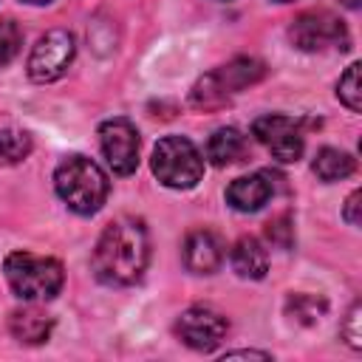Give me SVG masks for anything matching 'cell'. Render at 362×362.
I'll return each mask as SVG.
<instances>
[{"label": "cell", "instance_id": "5", "mask_svg": "<svg viewBox=\"0 0 362 362\" xmlns=\"http://www.w3.org/2000/svg\"><path fill=\"white\" fill-rule=\"evenodd\" d=\"M74 54H76V45H74V37L65 28L45 31L37 40V45L31 48V54H28V65H25L28 79L40 82V85L59 79L71 68Z\"/></svg>", "mask_w": 362, "mask_h": 362}, {"label": "cell", "instance_id": "2", "mask_svg": "<svg viewBox=\"0 0 362 362\" xmlns=\"http://www.w3.org/2000/svg\"><path fill=\"white\" fill-rule=\"evenodd\" d=\"M54 189L76 215H93L107 201L110 181L105 170L88 156H68L54 170Z\"/></svg>", "mask_w": 362, "mask_h": 362}, {"label": "cell", "instance_id": "4", "mask_svg": "<svg viewBox=\"0 0 362 362\" xmlns=\"http://www.w3.org/2000/svg\"><path fill=\"white\" fill-rule=\"evenodd\" d=\"M153 175L170 189H189L204 175V156L187 136H164L153 147Z\"/></svg>", "mask_w": 362, "mask_h": 362}, {"label": "cell", "instance_id": "18", "mask_svg": "<svg viewBox=\"0 0 362 362\" xmlns=\"http://www.w3.org/2000/svg\"><path fill=\"white\" fill-rule=\"evenodd\" d=\"M189 105H192L195 110H218V107L229 105V93L221 88V82H218L215 74L209 71V74H204V76L192 85V90H189Z\"/></svg>", "mask_w": 362, "mask_h": 362}, {"label": "cell", "instance_id": "20", "mask_svg": "<svg viewBox=\"0 0 362 362\" xmlns=\"http://www.w3.org/2000/svg\"><path fill=\"white\" fill-rule=\"evenodd\" d=\"M337 96H339V102H342L348 110H354V113H359V110H362L359 62H351V65H348V71L339 76V82H337Z\"/></svg>", "mask_w": 362, "mask_h": 362}, {"label": "cell", "instance_id": "28", "mask_svg": "<svg viewBox=\"0 0 362 362\" xmlns=\"http://www.w3.org/2000/svg\"><path fill=\"white\" fill-rule=\"evenodd\" d=\"M274 3H291V0H274Z\"/></svg>", "mask_w": 362, "mask_h": 362}, {"label": "cell", "instance_id": "22", "mask_svg": "<svg viewBox=\"0 0 362 362\" xmlns=\"http://www.w3.org/2000/svg\"><path fill=\"white\" fill-rule=\"evenodd\" d=\"M266 235H269V240H272L274 246L288 249V246H291V240H294V226H291L288 215H280V218L269 221V223H266Z\"/></svg>", "mask_w": 362, "mask_h": 362}, {"label": "cell", "instance_id": "11", "mask_svg": "<svg viewBox=\"0 0 362 362\" xmlns=\"http://www.w3.org/2000/svg\"><path fill=\"white\" fill-rule=\"evenodd\" d=\"M272 195H274V184L269 173H249L226 187V204L238 212H257L263 204H269Z\"/></svg>", "mask_w": 362, "mask_h": 362}, {"label": "cell", "instance_id": "23", "mask_svg": "<svg viewBox=\"0 0 362 362\" xmlns=\"http://www.w3.org/2000/svg\"><path fill=\"white\" fill-rule=\"evenodd\" d=\"M362 314V308H359V303H354L351 305V311H348V317H345V325H342V337H345V342L354 348V351H359L362 348V328H359V317Z\"/></svg>", "mask_w": 362, "mask_h": 362}, {"label": "cell", "instance_id": "10", "mask_svg": "<svg viewBox=\"0 0 362 362\" xmlns=\"http://www.w3.org/2000/svg\"><path fill=\"white\" fill-rule=\"evenodd\" d=\"M181 257H184L187 272H192V274H212L223 263V243L209 229H192L184 238Z\"/></svg>", "mask_w": 362, "mask_h": 362}, {"label": "cell", "instance_id": "13", "mask_svg": "<svg viewBox=\"0 0 362 362\" xmlns=\"http://www.w3.org/2000/svg\"><path fill=\"white\" fill-rule=\"evenodd\" d=\"M229 260H232L235 274L243 277V280H260V277H266V272H269V252H266V246H263L257 238H252V235H243V238L232 246Z\"/></svg>", "mask_w": 362, "mask_h": 362}, {"label": "cell", "instance_id": "3", "mask_svg": "<svg viewBox=\"0 0 362 362\" xmlns=\"http://www.w3.org/2000/svg\"><path fill=\"white\" fill-rule=\"evenodd\" d=\"M3 272H6L11 291L28 303L57 297L65 283V272L59 260L40 257L31 252H11L3 263Z\"/></svg>", "mask_w": 362, "mask_h": 362}, {"label": "cell", "instance_id": "21", "mask_svg": "<svg viewBox=\"0 0 362 362\" xmlns=\"http://www.w3.org/2000/svg\"><path fill=\"white\" fill-rule=\"evenodd\" d=\"M20 45H23V31H20V25H17L14 20H8V17H3V20H0V68L8 65V62L17 57Z\"/></svg>", "mask_w": 362, "mask_h": 362}, {"label": "cell", "instance_id": "19", "mask_svg": "<svg viewBox=\"0 0 362 362\" xmlns=\"http://www.w3.org/2000/svg\"><path fill=\"white\" fill-rule=\"evenodd\" d=\"M34 141L25 130L17 127H3L0 130V161L3 164H20L23 158H28Z\"/></svg>", "mask_w": 362, "mask_h": 362}, {"label": "cell", "instance_id": "15", "mask_svg": "<svg viewBox=\"0 0 362 362\" xmlns=\"http://www.w3.org/2000/svg\"><path fill=\"white\" fill-rule=\"evenodd\" d=\"M246 153V136L238 127H218L206 141V158L215 167H226L240 161Z\"/></svg>", "mask_w": 362, "mask_h": 362}, {"label": "cell", "instance_id": "6", "mask_svg": "<svg viewBox=\"0 0 362 362\" xmlns=\"http://www.w3.org/2000/svg\"><path fill=\"white\" fill-rule=\"evenodd\" d=\"M252 136L283 164H291L303 156L305 150V136H303V122L283 116V113H266L255 119Z\"/></svg>", "mask_w": 362, "mask_h": 362}, {"label": "cell", "instance_id": "25", "mask_svg": "<svg viewBox=\"0 0 362 362\" xmlns=\"http://www.w3.org/2000/svg\"><path fill=\"white\" fill-rule=\"evenodd\" d=\"M223 359H272V354H266V351H229Z\"/></svg>", "mask_w": 362, "mask_h": 362}, {"label": "cell", "instance_id": "17", "mask_svg": "<svg viewBox=\"0 0 362 362\" xmlns=\"http://www.w3.org/2000/svg\"><path fill=\"white\" fill-rule=\"evenodd\" d=\"M354 167H356L354 156L345 153V150H337V147H322V150L314 156V164H311V170L317 173V178L325 181V184L348 178V175L354 173Z\"/></svg>", "mask_w": 362, "mask_h": 362}, {"label": "cell", "instance_id": "7", "mask_svg": "<svg viewBox=\"0 0 362 362\" xmlns=\"http://www.w3.org/2000/svg\"><path fill=\"white\" fill-rule=\"evenodd\" d=\"M288 37L300 51H325V48L345 51L348 42H351L345 23L337 20L328 11H305V14H300L291 23Z\"/></svg>", "mask_w": 362, "mask_h": 362}, {"label": "cell", "instance_id": "16", "mask_svg": "<svg viewBox=\"0 0 362 362\" xmlns=\"http://www.w3.org/2000/svg\"><path fill=\"white\" fill-rule=\"evenodd\" d=\"M286 317L294 322V325H317L325 314H328V300L322 294H308V291H297V294H288L286 297V305H283Z\"/></svg>", "mask_w": 362, "mask_h": 362}, {"label": "cell", "instance_id": "27", "mask_svg": "<svg viewBox=\"0 0 362 362\" xmlns=\"http://www.w3.org/2000/svg\"><path fill=\"white\" fill-rule=\"evenodd\" d=\"M23 3H31V6H42V3H51V0H23Z\"/></svg>", "mask_w": 362, "mask_h": 362}, {"label": "cell", "instance_id": "24", "mask_svg": "<svg viewBox=\"0 0 362 362\" xmlns=\"http://www.w3.org/2000/svg\"><path fill=\"white\" fill-rule=\"evenodd\" d=\"M359 201H362V192H359V189H354V192L348 195L345 206H342V218H345L351 226H359V221H362V218H359V206H362Z\"/></svg>", "mask_w": 362, "mask_h": 362}, {"label": "cell", "instance_id": "14", "mask_svg": "<svg viewBox=\"0 0 362 362\" xmlns=\"http://www.w3.org/2000/svg\"><path fill=\"white\" fill-rule=\"evenodd\" d=\"M212 74H215V79L221 82V88L232 96V93L243 90V88L260 82V79L266 76V65H263L260 59H255V57H235V59H229L226 65L215 68Z\"/></svg>", "mask_w": 362, "mask_h": 362}, {"label": "cell", "instance_id": "12", "mask_svg": "<svg viewBox=\"0 0 362 362\" xmlns=\"http://www.w3.org/2000/svg\"><path fill=\"white\" fill-rule=\"evenodd\" d=\"M51 328H54V317L45 314L42 308H34V305L17 308L8 317V331L23 345H40V342H45L51 337Z\"/></svg>", "mask_w": 362, "mask_h": 362}, {"label": "cell", "instance_id": "8", "mask_svg": "<svg viewBox=\"0 0 362 362\" xmlns=\"http://www.w3.org/2000/svg\"><path fill=\"white\" fill-rule=\"evenodd\" d=\"M229 331V320L209 305H189L175 320V337L192 351H215Z\"/></svg>", "mask_w": 362, "mask_h": 362}, {"label": "cell", "instance_id": "9", "mask_svg": "<svg viewBox=\"0 0 362 362\" xmlns=\"http://www.w3.org/2000/svg\"><path fill=\"white\" fill-rule=\"evenodd\" d=\"M99 144L107 167L116 175H130L139 167V130L130 119H107L99 127Z\"/></svg>", "mask_w": 362, "mask_h": 362}, {"label": "cell", "instance_id": "1", "mask_svg": "<svg viewBox=\"0 0 362 362\" xmlns=\"http://www.w3.org/2000/svg\"><path fill=\"white\" fill-rule=\"evenodd\" d=\"M150 260V238L141 218L122 215L105 226L96 240L90 269L105 286H133Z\"/></svg>", "mask_w": 362, "mask_h": 362}, {"label": "cell", "instance_id": "26", "mask_svg": "<svg viewBox=\"0 0 362 362\" xmlns=\"http://www.w3.org/2000/svg\"><path fill=\"white\" fill-rule=\"evenodd\" d=\"M342 3H345L348 8H356V6H359V0H342Z\"/></svg>", "mask_w": 362, "mask_h": 362}]
</instances>
